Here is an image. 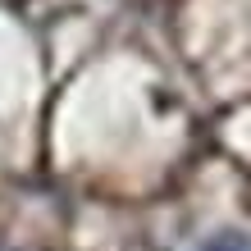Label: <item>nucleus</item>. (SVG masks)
Instances as JSON below:
<instances>
[{
    "label": "nucleus",
    "instance_id": "f257e3e1",
    "mask_svg": "<svg viewBox=\"0 0 251 251\" xmlns=\"http://www.w3.org/2000/svg\"><path fill=\"white\" fill-rule=\"evenodd\" d=\"M205 251H247V238L242 233H224V238H215Z\"/></svg>",
    "mask_w": 251,
    "mask_h": 251
}]
</instances>
